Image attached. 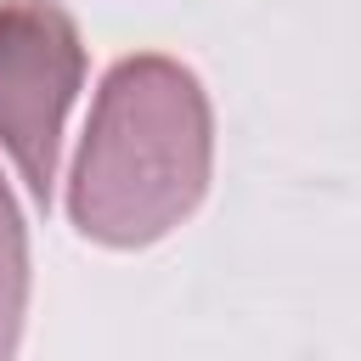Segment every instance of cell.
Returning a JSON list of instances; mask_svg holds the SVG:
<instances>
[{
    "label": "cell",
    "instance_id": "cell-1",
    "mask_svg": "<svg viewBox=\"0 0 361 361\" xmlns=\"http://www.w3.org/2000/svg\"><path fill=\"white\" fill-rule=\"evenodd\" d=\"M209 152L214 118L197 73L175 56H124L96 90L68 214L90 243L147 248L203 203Z\"/></svg>",
    "mask_w": 361,
    "mask_h": 361
},
{
    "label": "cell",
    "instance_id": "cell-2",
    "mask_svg": "<svg viewBox=\"0 0 361 361\" xmlns=\"http://www.w3.org/2000/svg\"><path fill=\"white\" fill-rule=\"evenodd\" d=\"M85 79V45L62 6L6 0L0 6V141L17 158L28 192L51 203L62 118Z\"/></svg>",
    "mask_w": 361,
    "mask_h": 361
},
{
    "label": "cell",
    "instance_id": "cell-3",
    "mask_svg": "<svg viewBox=\"0 0 361 361\" xmlns=\"http://www.w3.org/2000/svg\"><path fill=\"white\" fill-rule=\"evenodd\" d=\"M23 310H28V237H23L17 203L0 180V361H17Z\"/></svg>",
    "mask_w": 361,
    "mask_h": 361
}]
</instances>
